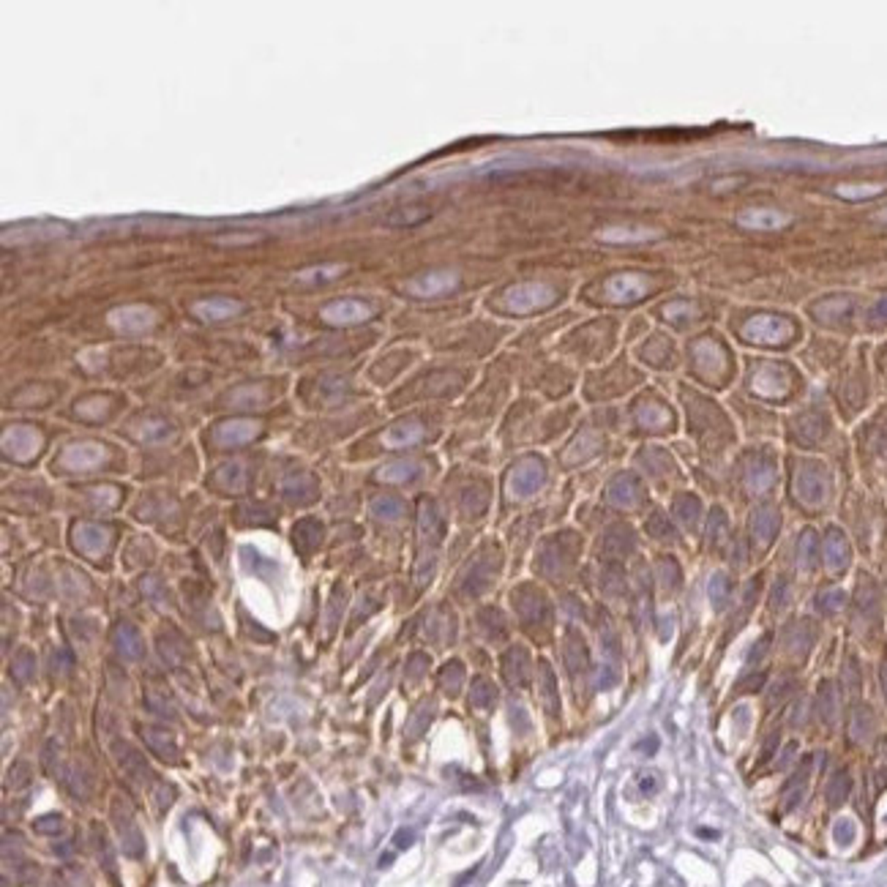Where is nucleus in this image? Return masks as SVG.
I'll return each instance as SVG.
<instances>
[{
    "instance_id": "f257e3e1",
    "label": "nucleus",
    "mask_w": 887,
    "mask_h": 887,
    "mask_svg": "<svg viewBox=\"0 0 887 887\" xmlns=\"http://www.w3.org/2000/svg\"><path fill=\"white\" fill-rule=\"evenodd\" d=\"M322 317L328 320V322H358L363 317H369V306L361 303V300H342V303H333L328 306Z\"/></svg>"
},
{
    "instance_id": "f03ea898",
    "label": "nucleus",
    "mask_w": 887,
    "mask_h": 887,
    "mask_svg": "<svg viewBox=\"0 0 887 887\" xmlns=\"http://www.w3.org/2000/svg\"><path fill=\"white\" fill-rule=\"evenodd\" d=\"M115 822L117 830H120V841H123V849L129 854L142 852V841H140V830L134 827L132 814L129 811H120V805H115Z\"/></svg>"
},
{
    "instance_id": "7ed1b4c3",
    "label": "nucleus",
    "mask_w": 887,
    "mask_h": 887,
    "mask_svg": "<svg viewBox=\"0 0 887 887\" xmlns=\"http://www.w3.org/2000/svg\"><path fill=\"white\" fill-rule=\"evenodd\" d=\"M451 284H453V276H448V273H443V276H426V279H421V281H412L410 293H415V295H437V293L448 290Z\"/></svg>"
},
{
    "instance_id": "20e7f679",
    "label": "nucleus",
    "mask_w": 887,
    "mask_h": 887,
    "mask_svg": "<svg viewBox=\"0 0 887 887\" xmlns=\"http://www.w3.org/2000/svg\"><path fill=\"white\" fill-rule=\"evenodd\" d=\"M235 309H238V306L230 303V300H205V303H197V306H194V312H197L199 317H205V320H221V317L232 314Z\"/></svg>"
},
{
    "instance_id": "39448f33",
    "label": "nucleus",
    "mask_w": 887,
    "mask_h": 887,
    "mask_svg": "<svg viewBox=\"0 0 887 887\" xmlns=\"http://www.w3.org/2000/svg\"><path fill=\"white\" fill-rule=\"evenodd\" d=\"M328 273H342V265H330V268H317V271H303L298 279L309 281V279H333Z\"/></svg>"
},
{
    "instance_id": "423d86ee",
    "label": "nucleus",
    "mask_w": 887,
    "mask_h": 887,
    "mask_svg": "<svg viewBox=\"0 0 887 887\" xmlns=\"http://www.w3.org/2000/svg\"><path fill=\"white\" fill-rule=\"evenodd\" d=\"M778 224H784V219H781V216H767V214H762L756 221H742V227H778Z\"/></svg>"
}]
</instances>
